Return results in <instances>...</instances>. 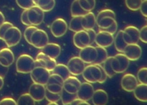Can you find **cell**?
I'll return each mask as SVG.
<instances>
[{
    "instance_id": "4fadbf2b",
    "label": "cell",
    "mask_w": 147,
    "mask_h": 105,
    "mask_svg": "<svg viewBox=\"0 0 147 105\" xmlns=\"http://www.w3.org/2000/svg\"><path fill=\"white\" fill-rule=\"evenodd\" d=\"M97 51L95 47L88 45L80 49L79 57L85 63L91 64L94 62L96 58Z\"/></svg>"
},
{
    "instance_id": "7402d4cb",
    "label": "cell",
    "mask_w": 147,
    "mask_h": 105,
    "mask_svg": "<svg viewBox=\"0 0 147 105\" xmlns=\"http://www.w3.org/2000/svg\"><path fill=\"white\" fill-rule=\"evenodd\" d=\"M41 51L52 58L56 59L61 52L60 46L55 43H48L42 48Z\"/></svg>"
},
{
    "instance_id": "1f68e13d",
    "label": "cell",
    "mask_w": 147,
    "mask_h": 105,
    "mask_svg": "<svg viewBox=\"0 0 147 105\" xmlns=\"http://www.w3.org/2000/svg\"><path fill=\"white\" fill-rule=\"evenodd\" d=\"M113 56L107 57L106 59L102 63V67L105 71L107 76L109 78H112L115 75V72L113 70L112 66H111V59Z\"/></svg>"
},
{
    "instance_id": "ab89813d",
    "label": "cell",
    "mask_w": 147,
    "mask_h": 105,
    "mask_svg": "<svg viewBox=\"0 0 147 105\" xmlns=\"http://www.w3.org/2000/svg\"><path fill=\"white\" fill-rule=\"evenodd\" d=\"M60 93H54L49 92L47 89L45 91V98L49 103H57L60 100Z\"/></svg>"
},
{
    "instance_id": "8fae6325",
    "label": "cell",
    "mask_w": 147,
    "mask_h": 105,
    "mask_svg": "<svg viewBox=\"0 0 147 105\" xmlns=\"http://www.w3.org/2000/svg\"><path fill=\"white\" fill-rule=\"evenodd\" d=\"M114 38V35L107 31L99 29L96 35L94 42L98 46L107 48L113 44Z\"/></svg>"
},
{
    "instance_id": "484cf974",
    "label": "cell",
    "mask_w": 147,
    "mask_h": 105,
    "mask_svg": "<svg viewBox=\"0 0 147 105\" xmlns=\"http://www.w3.org/2000/svg\"><path fill=\"white\" fill-rule=\"evenodd\" d=\"M52 72L53 73L57 74L61 76L64 80L70 76V73L67 65L63 63H57Z\"/></svg>"
},
{
    "instance_id": "60d3db41",
    "label": "cell",
    "mask_w": 147,
    "mask_h": 105,
    "mask_svg": "<svg viewBox=\"0 0 147 105\" xmlns=\"http://www.w3.org/2000/svg\"><path fill=\"white\" fill-rule=\"evenodd\" d=\"M105 16H111L114 18H115V13L113 10L109 9H106L102 10L97 14V16L96 17V21Z\"/></svg>"
},
{
    "instance_id": "44dd1931",
    "label": "cell",
    "mask_w": 147,
    "mask_h": 105,
    "mask_svg": "<svg viewBox=\"0 0 147 105\" xmlns=\"http://www.w3.org/2000/svg\"><path fill=\"white\" fill-rule=\"evenodd\" d=\"M91 99L92 103L95 105H105L108 102L109 96L104 89H97L94 90Z\"/></svg>"
},
{
    "instance_id": "7a4b0ae2",
    "label": "cell",
    "mask_w": 147,
    "mask_h": 105,
    "mask_svg": "<svg viewBox=\"0 0 147 105\" xmlns=\"http://www.w3.org/2000/svg\"><path fill=\"white\" fill-rule=\"evenodd\" d=\"M82 74L86 81L92 84L99 81L102 76V72L99 65L91 63L85 66Z\"/></svg>"
},
{
    "instance_id": "30bf717a",
    "label": "cell",
    "mask_w": 147,
    "mask_h": 105,
    "mask_svg": "<svg viewBox=\"0 0 147 105\" xmlns=\"http://www.w3.org/2000/svg\"><path fill=\"white\" fill-rule=\"evenodd\" d=\"M67 66L70 74L73 76L81 74L85 68V63L79 57H73L68 61Z\"/></svg>"
},
{
    "instance_id": "7dc6e473",
    "label": "cell",
    "mask_w": 147,
    "mask_h": 105,
    "mask_svg": "<svg viewBox=\"0 0 147 105\" xmlns=\"http://www.w3.org/2000/svg\"><path fill=\"white\" fill-rule=\"evenodd\" d=\"M0 104H17V102L11 97H4L0 100Z\"/></svg>"
},
{
    "instance_id": "bcb514c9",
    "label": "cell",
    "mask_w": 147,
    "mask_h": 105,
    "mask_svg": "<svg viewBox=\"0 0 147 105\" xmlns=\"http://www.w3.org/2000/svg\"><path fill=\"white\" fill-rule=\"evenodd\" d=\"M139 10L141 14L146 18L147 17V0H142Z\"/></svg>"
},
{
    "instance_id": "9c48e42d",
    "label": "cell",
    "mask_w": 147,
    "mask_h": 105,
    "mask_svg": "<svg viewBox=\"0 0 147 105\" xmlns=\"http://www.w3.org/2000/svg\"><path fill=\"white\" fill-rule=\"evenodd\" d=\"M51 32L55 38H60L65 34L68 29L66 21L62 18L55 19L51 25Z\"/></svg>"
},
{
    "instance_id": "ee69618b",
    "label": "cell",
    "mask_w": 147,
    "mask_h": 105,
    "mask_svg": "<svg viewBox=\"0 0 147 105\" xmlns=\"http://www.w3.org/2000/svg\"><path fill=\"white\" fill-rule=\"evenodd\" d=\"M139 40L144 43L147 42V25H145L139 29Z\"/></svg>"
},
{
    "instance_id": "f907efd6",
    "label": "cell",
    "mask_w": 147,
    "mask_h": 105,
    "mask_svg": "<svg viewBox=\"0 0 147 105\" xmlns=\"http://www.w3.org/2000/svg\"><path fill=\"white\" fill-rule=\"evenodd\" d=\"M100 66V70H101V72H102V76H101V78L99 80V81L98 82V83H100V84H102L103 82H105L106 80H107V78L108 77L105 71L104 70L103 67H102V65H99Z\"/></svg>"
},
{
    "instance_id": "681fc988",
    "label": "cell",
    "mask_w": 147,
    "mask_h": 105,
    "mask_svg": "<svg viewBox=\"0 0 147 105\" xmlns=\"http://www.w3.org/2000/svg\"><path fill=\"white\" fill-rule=\"evenodd\" d=\"M88 34V36H89V38H90V45H92L93 44V43L95 41V37H96V33L95 32V31L93 29H88V30H86Z\"/></svg>"
},
{
    "instance_id": "9f6ffc18",
    "label": "cell",
    "mask_w": 147,
    "mask_h": 105,
    "mask_svg": "<svg viewBox=\"0 0 147 105\" xmlns=\"http://www.w3.org/2000/svg\"><path fill=\"white\" fill-rule=\"evenodd\" d=\"M37 1H38V0H33V2L34 5H37Z\"/></svg>"
},
{
    "instance_id": "f35d334b",
    "label": "cell",
    "mask_w": 147,
    "mask_h": 105,
    "mask_svg": "<svg viewBox=\"0 0 147 105\" xmlns=\"http://www.w3.org/2000/svg\"><path fill=\"white\" fill-rule=\"evenodd\" d=\"M38 28L36 26H34V25H29L28 26L24 32V38L25 39V40L26 41V42L30 44V38L32 35V34L33 33V32L37 29Z\"/></svg>"
},
{
    "instance_id": "d6986e66",
    "label": "cell",
    "mask_w": 147,
    "mask_h": 105,
    "mask_svg": "<svg viewBox=\"0 0 147 105\" xmlns=\"http://www.w3.org/2000/svg\"><path fill=\"white\" fill-rule=\"evenodd\" d=\"M80 84V81L75 76H69L64 81L63 89L68 93L76 94Z\"/></svg>"
},
{
    "instance_id": "ac0fdd59",
    "label": "cell",
    "mask_w": 147,
    "mask_h": 105,
    "mask_svg": "<svg viewBox=\"0 0 147 105\" xmlns=\"http://www.w3.org/2000/svg\"><path fill=\"white\" fill-rule=\"evenodd\" d=\"M138 84L137 77L131 73H126L123 76L121 81L122 88L126 92H133Z\"/></svg>"
},
{
    "instance_id": "b9f144b4",
    "label": "cell",
    "mask_w": 147,
    "mask_h": 105,
    "mask_svg": "<svg viewBox=\"0 0 147 105\" xmlns=\"http://www.w3.org/2000/svg\"><path fill=\"white\" fill-rule=\"evenodd\" d=\"M17 5L23 9H28L34 5L33 0H16Z\"/></svg>"
},
{
    "instance_id": "cb8c5ba5",
    "label": "cell",
    "mask_w": 147,
    "mask_h": 105,
    "mask_svg": "<svg viewBox=\"0 0 147 105\" xmlns=\"http://www.w3.org/2000/svg\"><path fill=\"white\" fill-rule=\"evenodd\" d=\"M134 97L137 100L142 102L147 101V84L139 83L133 90Z\"/></svg>"
},
{
    "instance_id": "74e56055",
    "label": "cell",
    "mask_w": 147,
    "mask_h": 105,
    "mask_svg": "<svg viewBox=\"0 0 147 105\" xmlns=\"http://www.w3.org/2000/svg\"><path fill=\"white\" fill-rule=\"evenodd\" d=\"M146 76H147V68L146 67L141 68L137 72V79L140 83L146 84Z\"/></svg>"
},
{
    "instance_id": "7bdbcfd3",
    "label": "cell",
    "mask_w": 147,
    "mask_h": 105,
    "mask_svg": "<svg viewBox=\"0 0 147 105\" xmlns=\"http://www.w3.org/2000/svg\"><path fill=\"white\" fill-rule=\"evenodd\" d=\"M13 26V24L9 21H5L1 25H0V40L3 39V37L7 31V30L10 28L11 27Z\"/></svg>"
},
{
    "instance_id": "4316f807",
    "label": "cell",
    "mask_w": 147,
    "mask_h": 105,
    "mask_svg": "<svg viewBox=\"0 0 147 105\" xmlns=\"http://www.w3.org/2000/svg\"><path fill=\"white\" fill-rule=\"evenodd\" d=\"M81 20L82 16L72 17L69 23V25H68V29L74 32H76L83 29Z\"/></svg>"
},
{
    "instance_id": "e575fe53",
    "label": "cell",
    "mask_w": 147,
    "mask_h": 105,
    "mask_svg": "<svg viewBox=\"0 0 147 105\" xmlns=\"http://www.w3.org/2000/svg\"><path fill=\"white\" fill-rule=\"evenodd\" d=\"M78 2L82 8L88 12L92 11L95 7V0H78Z\"/></svg>"
},
{
    "instance_id": "816d5d0a",
    "label": "cell",
    "mask_w": 147,
    "mask_h": 105,
    "mask_svg": "<svg viewBox=\"0 0 147 105\" xmlns=\"http://www.w3.org/2000/svg\"><path fill=\"white\" fill-rule=\"evenodd\" d=\"M70 104H90V103L85 100H82L78 97L75 98L71 103Z\"/></svg>"
},
{
    "instance_id": "8d00e7d4",
    "label": "cell",
    "mask_w": 147,
    "mask_h": 105,
    "mask_svg": "<svg viewBox=\"0 0 147 105\" xmlns=\"http://www.w3.org/2000/svg\"><path fill=\"white\" fill-rule=\"evenodd\" d=\"M46 89L54 93H60L63 89V85L55 83H47L45 85Z\"/></svg>"
},
{
    "instance_id": "2e32d148",
    "label": "cell",
    "mask_w": 147,
    "mask_h": 105,
    "mask_svg": "<svg viewBox=\"0 0 147 105\" xmlns=\"http://www.w3.org/2000/svg\"><path fill=\"white\" fill-rule=\"evenodd\" d=\"M45 85L33 82L29 87L28 93L35 102H40L45 98Z\"/></svg>"
},
{
    "instance_id": "d590c367",
    "label": "cell",
    "mask_w": 147,
    "mask_h": 105,
    "mask_svg": "<svg viewBox=\"0 0 147 105\" xmlns=\"http://www.w3.org/2000/svg\"><path fill=\"white\" fill-rule=\"evenodd\" d=\"M142 2V0H125L126 7L131 11L139 10Z\"/></svg>"
},
{
    "instance_id": "8992f818",
    "label": "cell",
    "mask_w": 147,
    "mask_h": 105,
    "mask_svg": "<svg viewBox=\"0 0 147 105\" xmlns=\"http://www.w3.org/2000/svg\"><path fill=\"white\" fill-rule=\"evenodd\" d=\"M49 42V37L47 33L43 29L37 28L32 34L30 38V45L34 47L41 49Z\"/></svg>"
},
{
    "instance_id": "6da1fadb",
    "label": "cell",
    "mask_w": 147,
    "mask_h": 105,
    "mask_svg": "<svg viewBox=\"0 0 147 105\" xmlns=\"http://www.w3.org/2000/svg\"><path fill=\"white\" fill-rule=\"evenodd\" d=\"M35 66V60L32 56L27 54L20 55L16 62V70L20 73H30Z\"/></svg>"
},
{
    "instance_id": "d4e9b609",
    "label": "cell",
    "mask_w": 147,
    "mask_h": 105,
    "mask_svg": "<svg viewBox=\"0 0 147 105\" xmlns=\"http://www.w3.org/2000/svg\"><path fill=\"white\" fill-rule=\"evenodd\" d=\"M114 47L117 51L123 53L124 50L127 46L123 38V30H119L117 33L115 38H114Z\"/></svg>"
},
{
    "instance_id": "9a60e30c",
    "label": "cell",
    "mask_w": 147,
    "mask_h": 105,
    "mask_svg": "<svg viewBox=\"0 0 147 105\" xmlns=\"http://www.w3.org/2000/svg\"><path fill=\"white\" fill-rule=\"evenodd\" d=\"M129 61L138 60L142 55V49L138 43L129 44L126 46L123 52Z\"/></svg>"
},
{
    "instance_id": "603a6c76",
    "label": "cell",
    "mask_w": 147,
    "mask_h": 105,
    "mask_svg": "<svg viewBox=\"0 0 147 105\" xmlns=\"http://www.w3.org/2000/svg\"><path fill=\"white\" fill-rule=\"evenodd\" d=\"M82 25L84 30L93 29L96 25V16L91 11L82 16Z\"/></svg>"
},
{
    "instance_id": "c3c4849f",
    "label": "cell",
    "mask_w": 147,
    "mask_h": 105,
    "mask_svg": "<svg viewBox=\"0 0 147 105\" xmlns=\"http://www.w3.org/2000/svg\"><path fill=\"white\" fill-rule=\"evenodd\" d=\"M117 29H118V24H117V22L116 21L111 26H110L109 28H107L106 29H101V30L107 31V32L114 35V34H115V33L117 31Z\"/></svg>"
},
{
    "instance_id": "83f0119b",
    "label": "cell",
    "mask_w": 147,
    "mask_h": 105,
    "mask_svg": "<svg viewBox=\"0 0 147 105\" xmlns=\"http://www.w3.org/2000/svg\"><path fill=\"white\" fill-rule=\"evenodd\" d=\"M115 21H116L115 18L111 16H105L96 21V24L99 29H105L111 26Z\"/></svg>"
},
{
    "instance_id": "5bb4252c",
    "label": "cell",
    "mask_w": 147,
    "mask_h": 105,
    "mask_svg": "<svg viewBox=\"0 0 147 105\" xmlns=\"http://www.w3.org/2000/svg\"><path fill=\"white\" fill-rule=\"evenodd\" d=\"M94 89L91 83L88 82H83L80 84V85L76 92L77 97L85 100L89 101L91 99Z\"/></svg>"
},
{
    "instance_id": "3957f363",
    "label": "cell",
    "mask_w": 147,
    "mask_h": 105,
    "mask_svg": "<svg viewBox=\"0 0 147 105\" xmlns=\"http://www.w3.org/2000/svg\"><path fill=\"white\" fill-rule=\"evenodd\" d=\"M22 38V33L20 29L15 26L9 28L5 32L2 40L8 47H11L18 44Z\"/></svg>"
},
{
    "instance_id": "11a10c76",
    "label": "cell",
    "mask_w": 147,
    "mask_h": 105,
    "mask_svg": "<svg viewBox=\"0 0 147 105\" xmlns=\"http://www.w3.org/2000/svg\"><path fill=\"white\" fill-rule=\"evenodd\" d=\"M4 84V80H3V77L0 76V90L2 88Z\"/></svg>"
},
{
    "instance_id": "836d02e7",
    "label": "cell",
    "mask_w": 147,
    "mask_h": 105,
    "mask_svg": "<svg viewBox=\"0 0 147 105\" xmlns=\"http://www.w3.org/2000/svg\"><path fill=\"white\" fill-rule=\"evenodd\" d=\"M36 102L29 93H25L20 95L17 101V104H35Z\"/></svg>"
},
{
    "instance_id": "5b68a950",
    "label": "cell",
    "mask_w": 147,
    "mask_h": 105,
    "mask_svg": "<svg viewBox=\"0 0 147 105\" xmlns=\"http://www.w3.org/2000/svg\"><path fill=\"white\" fill-rule=\"evenodd\" d=\"M51 72L41 66H35L30 73V78L33 82L45 85L48 82Z\"/></svg>"
},
{
    "instance_id": "7c38bea8",
    "label": "cell",
    "mask_w": 147,
    "mask_h": 105,
    "mask_svg": "<svg viewBox=\"0 0 147 105\" xmlns=\"http://www.w3.org/2000/svg\"><path fill=\"white\" fill-rule=\"evenodd\" d=\"M123 38L127 44L138 43L139 29L134 25H128L123 30Z\"/></svg>"
},
{
    "instance_id": "d6a6232c",
    "label": "cell",
    "mask_w": 147,
    "mask_h": 105,
    "mask_svg": "<svg viewBox=\"0 0 147 105\" xmlns=\"http://www.w3.org/2000/svg\"><path fill=\"white\" fill-rule=\"evenodd\" d=\"M60 100L63 104H70V103L77 97L76 94L70 93L65 91L64 89L60 93Z\"/></svg>"
},
{
    "instance_id": "f5cc1de1",
    "label": "cell",
    "mask_w": 147,
    "mask_h": 105,
    "mask_svg": "<svg viewBox=\"0 0 147 105\" xmlns=\"http://www.w3.org/2000/svg\"><path fill=\"white\" fill-rule=\"evenodd\" d=\"M8 68H6L4 67L3 66H2L1 65H0V76L3 77V73L4 72L5 74L7 73V69Z\"/></svg>"
},
{
    "instance_id": "f546056e",
    "label": "cell",
    "mask_w": 147,
    "mask_h": 105,
    "mask_svg": "<svg viewBox=\"0 0 147 105\" xmlns=\"http://www.w3.org/2000/svg\"><path fill=\"white\" fill-rule=\"evenodd\" d=\"M97 51V56L95 61L93 63L95 65H102L107 58V51L106 48L97 46L95 47Z\"/></svg>"
},
{
    "instance_id": "f6af8a7d",
    "label": "cell",
    "mask_w": 147,
    "mask_h": 105,
    "mask_svg": "<svg viewBox=\"0 0 147 105\" xmlns=\"http://www.w3.org/2000/svg\"><path fill=\"white\" fill-rule=\"evenodd\" d=\"M28 9H25L21 13V17H20V19H21V22L26 25V26H29V25H30V23L29 22V20H28Z\"/></svg>"
},
{
    "instance_id": "e0dca14e",
    "label": "cell",
    "mask_w": 147,
    "mask_h": 105,
    "mask_svg": "<svg viewBox=\"0 0 147 105\" xmlns=\"http://www.w3.org/2000/svg\"><path fill=\"white\" fill-rule=\"evenodd\" d=\"M74 44L79 49L90 45V38L86 30L82 29L78 32H75L73 36Z\"/></svg>"
},
{
    "instance_id": "ffe728a7",
    "label": "cell",
    "mask_w": 147,
    "mask_h": 105,
    "mask_svg": "<svg viewBox=\"0 0 147 105\" xmlns=\"http://www.w3.org/2000/svg\"><path fill=\"white\" fill-rule=\"evenodd\" d=\"M14 55L9 47H4L0 50V65L9 68L14 62Z\"/></svg>"
},
{
    "instance_id": "ba28073f",
    "label": "cell",
    "mask_w": 147,
    "mask_h": 105,
    "mask_svg": "<svg viewBox=\"0 0 147 105\" xmlns=\"http://www.w3.org/2000/svg\"><path fill=\"white\" fill-rule=\"evenodd\" d=\"M57 64L56 59L52 58L43 52H39L35 59L36 66H41L52 72Z\"/></svg>"
},
{
    "instance_id": "277c9868",
    "label": "cell",
    "mask_w": 147,
    "mask_h": 105,
    "mask_svg": "<svg viewBox=\"0 0 147 105\" xmlns=\"http://www.w3.org/2000/svg\"><path fill=\"white\" fill-rule=\"evenodd\" d=\"M130 61L123 53L119 52L113 56L111 59V66L115 73H122L125 72L129 66Z\"/></svg>"
},
{
    "instance_id": "f1b7e54d",
    "label": "cell",
    "mask_w": 147,
    "mask_h": 105,
    "mask_svg": "<svg viewBox=\"0 0 147 105\" xmlns=\"http://www.w3.org/2000/svg\"><path fill=\"white\" fill-rule=\"evenodd\" d=\"M70 11L72 17L82 16L87 13V12L84 10L82 8L78 0H74V1L72 2Z\"/></svg>"
},
{
    "instance_id": "db71d44e",
    "label": "cell",
    "mask_w": 147,
    "mask_h": 105,
    "mask_svg": "<svg viewBox=\"0 0 147 105\" xmlns=\"http://www.w3.org/2000/svg\"><path fill=\"white\" fill-rule=\"evenodd\" d=\"M5 21V18L2 12L0 11V25H1Z\"/></svg>"
},
{
    "instance_id": "4dcf8cb0",
    "label": "cell",
    "mask_w": 147,
    "mask_h": 105,
    "mask_svg": "<svg viewBox=\"0 0 147 105\" xmlns=\"http://www.w3.org/2000/svg\"><path fill=\"white\" fill-rule=\"evenodd\" d=\"M36 5L44 12H48L54 8L55 0H38Z\"/></svg>"
},
{
    "instance_id": "52a82bcc",
    "label": "cell",
    "mask_w": 147,
    "mask_h": 105,
    "mask_svg": "<svg viewBox=\"0 0 147 105\" xmlns=\"http://www.w3.org/2000/svg\"><path fill=\"white\" fill-rule=\"evenodd\" d=\"M44 12L38 6L34 5L28 9V17L32 25L37 26L40 25L44 18Z\"/></svg>"
}]
</instances>
